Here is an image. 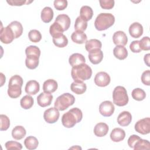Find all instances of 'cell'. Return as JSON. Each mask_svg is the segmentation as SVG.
Masks as SVG:
<instances>
[{
  "label": "cell",
  "instance_id": "obj_7",
  "mask_svg": "<svg viewBox=\"0 0 150 150\" xmlns=\"http://www.w3.org/2000/svg\"><path fill=\"white\" fill-rule=\"evenodd\" d=\"M135 131L142 135L148 134L150 132V118H144L138 120L135 124Z\"/></svg>",
  "mask_w": 150,
  "mask_h": 150
},
{
  "label": "cell",
  "instance_id": "obj_36",
  "mask_svg": "<svg viewBox=\"0 0 150 150\" xmlns=\"http://www.w3.org/2000/svg\"><path fill=\"white\" fill-rule=\"evenodd\" d=\"M131 96L134 100L137 101H142L145 98L146 93L144 90L140 88H136L132 90Z\"/></svg>",
  "mask_w": 150,
  "mask_h": 150
},
{
  "label": "cell",
  "instance_id": "obj_47",
  "mask_svg": "<svg viewBox=\"0 0 150 150\" xmlns=\"http://www.w3.org/2000/svg\"><path fill=\"white\" fill-rule=\"evenodd\" d=\"M33 1H28L26 0H7L6 2L11 6H22L24 4H29Z\"/></svg>",
  "mask_w": 150,
  "mask_h": 150
},
{
  "label": "cell",
  "instance_id": "obj_50",
  "mask_svg": "<svg viewBox=\"0 0 150 150\" xmlns=\"http://www.w3.org/2000/svg\"><path fill=\"white\" fill-rule=\"evenodd\" d=\"M149 57H150V54H149V53H148V54H146L145 55L144 58L145 63L148 67L150 66V64H149Z\"/></svg>",
  "mask_w": 150,
  "mask_h": 150
},
{
  "label": "cell",
  "instance_id": "obj_23",
  "mask_svg": "<svg viewBox=\"0 0 150 150\" xmlns=\"http://www.w3.org/2000/svg\"><path fill=\"white\" fill-rule=\"evenodd\" d=\"M52 40L54 45L58 47H66L68 44V39L63 33L53 36Z\"/></svg>",
  "mask_w": 150,
  "mask_h": 150
},
{
  "label": "cell",
  "instance_id": "obj_1",
  "mask_svg": "<svg viewBox=\"0 0 150 150\" xmlns=\"http://www.w3.org/2000/svg\"><path fill=\"white\" fill-rule=\"evenodd\" d=\"M83 118V113L80 109L74 107L64 113L62 117V123L66 128H72L77 123L80 122Z\"/></svg>",
  "mask_w": 150,
  "mask_h": 150
},
{
  "label": "cell",
  "instance_id": "obj_20",
  "mask_svg": "<svg viewBox=\"0 0 150 150\" xmlns=\"http://www.w3.org/2000/svg\"><path fill=\"white\" fill-rule=\"evenodd\" d=\"M125 137L124 130L120 128H114L110 134V138L114 142H120L125 138Z\"/></svg>",
  "mask_w": 150,
  "mask_h": 150
},
{
  "label": "cell",
  "instance_id": "obj_13",
  "mask_svg": "<svg viewBox=\"0 0 150 150\" xmlns=\"http://www.w3.org/2000/svg\"><path fill=\"white\" fill-rule=\"evenodd\" d=\"M112 40L117 46H125L128 42V38L123 31L118 30L115 32L112 36Z\"/></svg>",
  "mask_w": 150,
  "mask_h": 150
},
{
  "label": "cell",
  "instance_id": "obj_48",
  "mask_svg": "<svg viewBox=\"0 0 150 150\" xmlns=\"http://www.w3.org/2000/svg\"><path fill=\"white\" fill-rule=\"evenodd\" d=\"M129 49L133 53H139L141 52V49L139 46V40H134L132 41L130 45Z\"/></svg>",
  "mask_w": 150,
  "mask_h": 150
},
{
  "label": "cell",
  "instance_id": "obj_30",
  "mask_svg": "<svg viewBox=\"0 0 150 150\" xmlns=\"http://www.w3.org/2000/svg\"><path fill=\"white\" fill-rule=\"evenodd\" d=\"M39 57L35 55H27L25 59L26 66L29 69H35L39 65Z\"/></svg>",
  "mask_w": 150,
  "mask_h": 150
},
{
  "label": "cell",
  "instance_id": "obj_37",
  "mask_svg": "<svg viewBox=\"0 0 150 150\" xmlns=\"http://www.w3.org/2000/svg\"><path fill=\"white\" fill-rule=\"evenodd\" d=\"M134 150H141V149H149L150 143L148 140L142 139L140 138L134 145Z\"/></svg>",
  "mask_w": 150,
  "mask_h": 150
},
{
  "label": "cell",
  "instance_id": "obj_33",
  "mask_svg": "<svg viewBox=\"0 0 150 150\" xmlns=\"http://www.w3.org/2000/svg\"><path fill=\"white\" fill-rule=\"evenodd\" d=\"M102 47L101 42L96 39H92L89 40H87L85 45V47L87 51L88 52L93 49H100Z\"/></svg>",
  "mask_w": 150,
  "mask_h": 150
},
{
  "label": "cell",
  "instance_id": "obj_11",
  "mask_svg": "<svg viewBox=\"0 0 150 150\" xmlns=\"http://www.w3.org/2000/svg\"><path fill=\"white\" fill-rule=\"evenodd\" d=\"M111 81L110 76L104 71H100L96 74L94 77L95 84L99 87H105L108 86Z\"/></svg>",
  "mask_w": 150,
  "mask_h": 150
},
{
  "label": "cell",
  "instance_id": "obj_40",
  "mask_svg": "<svg viewBox=\"0 0 150 150\" xmlns=\"http://www.w3.org/2000/svg\"><path fill=\"white\" fill-rule=\"evenodd\" d=\"M26 55H35L38 57H40V50L36 46L30 45L27 47L25 49Z\"/></svg>",
  "mask_w": 150,
  "mask_h": 150
},
{
  "label": "cell",
  "instance_id": "obj_32",
  "mask_svg": "<svg viewBox=\"0 0 150 150\" xmlns=\"http://www.w3.org/2000/svg\"><path fill=\"white\" fill-rule=\"evenodd\" d=\"M24 145L28 149L33 150L37 148L39 145V141L36 137L33 136H29L25 139Z\"/></svg>",
  "mask_w": 150,
  "mask_h": 150
},
{
  "label": "cell",
  "instance_id": "obj_19",
  "mask_svg": "<svg viewBox=\"0 0 150 150\" xmlns=\"http://www.w3.org/2000/svg\"><path fill=\"white\" fill-rule=\"evenodd\" d=\"M108 130L109 127L106 123L98 122L94 127V133L97 137H102L107 135Z\"/></svg>",
  "mask_w": 150,
  "mask_h": 150
},
{
  "label": "cell",
  "instance_id": "obj_21",
  "mask_svg": "<svg viewBox=\"0 0 150 150\" xmlns=\"http://www.w3.org/2000/svg\"><path fill=\"white\" fill-rule=\"evenodd\" d=\"M69 62L70 66L72 67L85 63L86 59L84 56L79 53H75L72 54L69 59Z\"/></svg>",
  "mask_w": 150,
  "mask_h": 150
},
{
  "label": "cell",
  "instance_id": "obj_39",
  "mask_svg": "<svg viewBox=\"0 0 150 150\" xmlns=\"http://www.w3.org/2000/svg\"><path fill=\"white\" fill-rule=\"evenodd\" d=\"M63 30L62 29V28L61 27V26L56 23V22H54L53 23L52 25H50V29H49V32L50 35L53 37L57 35H59L60 33H62L63 32Z\"/></svg>",
  "mask_w": 150,
  "mask_h": 150
},
{
  "label": "cell",
  "instance_id": "obj_24",
  "mask_svg": "<svg viewBox=\"0 0 150 150\" xmlns=\"http://www.w3.org/2000/svg\"><path fill=\"white\" fill-rule=\"evenodd\" d=\"M71 39L73 42L77 44H83L86 42L87 36L85 33L81 31H75L72 33Z\"/></svg>",
  "mask_w": 150,
  "mask_h": 150
},
{
  "label": "cell",
  "instance_id": "obj_5",
  "mask_svg": "<svg viewBox=\"0 0 150 150\" xmlns=\"http://www.w3.org/2000/svg\"><path fill=\"white\" fill-rule=\"evenodd\" d=\"M112 99L114 103L119 107L127 105L128 103V96L125 87L118 86L115 87L112 92Z\"/></svg>",
  "mask_w": 150,
  "mask_h": 150
},
{
  "label": "cell",
  "instance_id": "obj_17",
  "mask_svg": "<svg viewBox=\"0 0 150 150\" xmlns=\"http://www.w3.org/2000/svg\"><path fill=\"white\" fill-rule=\"evenodd\" d=\"M40 89L39 83L34 80L28 81L25 86V92L29 95L37 94Z\"/></svg>",
  "mask_w": 150,
  "mask_h": 150
},
{
  "label": "cell",
  "instance_id": "obj_18",
  "mask_svg": "<svg viewBox=\"0 0 150 150\" xmlns=\"http://www.w3.org/2000/svg\"><path fill=\"white\" fill-rule=\"evenodd\" d=\"M54 22L59 23L61 26L63 31H66L69 28L71 23L69 16L66 14L59 15L56 17Z\"/></svg>",
  "mask_w": 150,
  "mask_h": 150
},
{
  "label": "cell",
  "instance_id": "obj_35",
  "mask_svg": "<svg viewBox=\"0 0 150 150\" xmlns=\"http://www.w3.org/2000/svg\"><path fill=\"white\" fill-rule=\"evenodd\" d=\"M87 27V22L83 20L80 16H78L75 21L74 29L76 31H84Z\"/></svg>",
  "mask_w": 150,
  "mask_h": 150
},
{
  "label": "cell",
  "instance_id": "obj_46",
  "mask_svg": "<svg viewBox=\"0 0 150 150\" xmlns=\"http://www.w3.org/2000/svg\"><path fill=\"white\" fill-rule=\"evenodd\" d=\"M141 81L142 83L146 86L150 85V70L144 71L141 75Z\"/></svg>",
  "mask_w": 150,
  "mask_h": 150
},
{
  "label": "cell",
  "instance_id": "obj_2",
  "mask_svg": "<svg viewBox=\"0 0 150 150\" xmlns=\"http://www.w3.org/2000/svg\"><path fill=\"white\" fill-rule=\"evenodd\" d=\"M71 75L74 81L83 82L91 78L92 75V70L87 64L83 63L74 67H72Z\"/></svg>",
  "mask_w": 150,
  "mask_h": 150
},
{
  "label": "cell",
  "instance_id": "obj_28",
  "mask_svg": "<svg viewBox=\"0 0 150 150\" xmlns=\"http://www.w3.org/2000/svg\"><path fill=\"white\" fill-rule=\"evenodd\" d=\"M114 56L119 60H124L128 56V51L123 46H116L113 49Z\"/></svg>",
  "mask_w": 150,
  "mask_h": 150
},
{
  "label": "cell",
  "instance_id": "obj_4",
  "mask_svg": "<svg viewBox=\"0 0 150 150\" xmlns=\"http://www.w3.org/2000/svg\"><path fill=\"white\" fill-rule=\"evenodd\" d=\"M23 85V79L19 75L12 76L9 81L8 94L12 98L19 97L22 93V86Z\"/></svg>",
  "mask_w": 150,
  "mask_h": 150
},
{
  "label": "cell",
  "instance_id": "obj_43",
  "mask_svg": "<svg viewBox=\"0 0 150 150\" xmlns=\"http://www.w3.org/2000/svg\"><path fill=\"white\" fill-rule=\"evenodd\" d=\"M139 41L141 50H149L150 49V41L149 38L148 36H145Z\"/></svg>",
  "mask_w": 150,
  "mask_h": 150
},
{
  "label": "cell",
  "instance_id": "obj_14",
  "mask_svg": "<svg viewBox=\"0 0 150 150\" xmlns=\"http://www.w3.org/2000/svg\"><path fill=\"white\" fill-rule=\"evenodd\" d=\"M89 60L94 64L100 63L103 59V52L100 49H93L88 52Z\"/></svg>",
  "mask_w": 150,
  "mask_h": 150
},
{
  "label": "cell",
  "instance_id": "obj_3",
  "mask_svg": "<svg viewBox=\"0 0 150 150\" xmlns=\"http://www.w3.org/2000/svg\"><path fill=\"white\" fill-rule=\"evenodd\" d=\"M115 22L114 16L110 13H101L96 18L94 26L99 31L107 29L114 25Z\"/></svg>",
  "mask_w": 150,
  "mask_h": 150
},
{
  "label": "cell",
  "instance_id": "obj_6",
  "mask_svg": "<svg viewBox=\"0 0 150 150\" xmlns=\"http://www.w3.org/2000/svg\"><path fill=\"white\" fill-rule=\"evenodd\" d=\"M74 102L75 98L72 94L69 93H63L56 99L54 107L59 111H64L70 105H72Z\"/></svg>",
  "mask_w": 150,
  "mask_h": 150
},
{
  "label": "cell",
  "instance_id": "obj_10",
  "mask_svg": "<svg viewBox=\"0 0 150 150\" xmlns=\"http://www.w3.org/2000/svg\"><path fill=\"white\" fill-rule=\"evenodd\" d=\"M115 107L110 101H104L99 106V112L104 117H110L114 112Z\"/></svg>",
  "mask_w": 150,
  "mask_h": 150
},
{
  "label": "cell",
  "instance_id": "obj_12",
  "mask_svg": "<svg viewBox=\"0 0 150 150\" xmlns=\"http://www.w3.org/2000/svg\"><path fill=\"white\" fill-rule=\"evenodd\" d=\"M53 100V96L50 93H41L37 97V103L42 107H45L51 104Z\"/></svg>",
  "mask_w": 150,
  "mask_h": 150
},
{
  "label": "cell",
  "instance_id": "obj_44",
  "mask_svg": "<svg viewBox=\"0 0 150 150\" xmlns=\"http://www.w3.org/2000/svg\"><path fill=\"white\" fill-rule=\"evenodd\" d=\"M100 6L104 9H111L114 6V0H100L99 1Z\"/></svg>",
  "mask_w": 150,
  "mask_h": 150
},
{
  "label": "cell",
  "instance_id": "obj_9",
  "mask_svg": "<svg viewBox=\"0 0 150 150\" xmlns=\"http://www.w3.org/2000/svg\"><path fill=\"white\" fill-rule=\"evenodd\" d=\"M14 39L15 36L12 29L8 26L3 28L1 24L0 31V40L1 42L5 44H9L11 43Z\"/></svg>",
  "mask_w": 150,
  "mask_h": 150
},
{
  "label": "cell",
  "instance_id": "obj_25",
  "mask_svg": "<svg viewBox=\"0 0 150 150\" xmlns=\"http://www.w3.org/2000/svg\"><path fill=\"white\" fill-rule=\"evenodd\" d=\"M12 30L15 38H18L23 33V27L22 24L16 21H12L8 25Z\"/></svg>",
  "mask_w": 150,
  "mask_h": 150
},
{
  "label": "cell",
  "instance_id": "obj_49",
  "mask_svg": "<svg viewBox=\"0 0 150 150\" xmlns=\"http://www.w3.org/2000/svg\"><path fill=\"white\" fill-rule=\"evenodd\" d=\"M141 138L137 135H131L128 139V146L131 148H133L134 146V145L135 144V143L140 139Z\"/></svg>",
  "mask_w": 150,
  "mask_h": 150
},
{
  "label": "cell",
  "instance_id": "obj_45",
  "mask_svg": "<svg viewBox=\"0 0 150 150\" xmlns=\"http://www.w3.org/2000/svg\"><path fill=\"white\" fill-rule=\"evenodd\" d=\"M54 8L59 11L64 10L67 6V1L66 0H55L53 2Z\"/></svg>",
  "mask_w": 150,
  "mask_h": 150
},
{
  "label": "cell",
  "instance_id": "obj_16",
  "mask_svg": "<svg viewBox=\"0 0 150 150\" xmlns=\"http://www.w3.org/2000/svg\"><path fill=\"white\" fill-rule=\"evenodd\" d=\"M132 115L131 113L127 111L121 112L117 117V122L122 127L128 126L131 122Z\"/></svg>",
  "mask_w": 150,
  "mask_h": 150
},
{
  "label": "cell",
  "instance_id": "obj_41",
  "mask_svg": "<svg viewBox=\"0 0 150 150\" xmlns=\"http://www.w3.org/2000/svg\"><path fill=\"white\" fill-rule=\"evenodd\" d=\"M0 119H1V127H0L1 131L7 130L10 125V120L9 118L6 115L1 114Z\"/></svg>",
  "mask_w": 150,
  "mask_h": 150
},
{
  "label": "cell",
  "instance_id": "obj_15",
  "mask_svg": "<svg viewBox=\"0 0 150 150\" xmlns=\"http://www.w3.org/2000/svg\"><path fill=\"white\" fill-rule=\"evenodd\" d=\"M129 33L131 37L139 38L143 34V27L138 22L132 23L129 27Z\"/></svg>",
  "mask_w": 150,
  "mask_h": 150
},
{
  "label": "cell",
  "instance_id": "obj_34",
  "mask_svg": "<svg viewBox=\"0 0 150 150\" xmlns=\"http://www.w3.org/2000/svg\"><path fill=\"white\" fill-rule=\"evenodd\" d=\"M34 103V100L32 98V97H31L29 95H26L25 96H23L20 101V104H21V106L23 108V109H29L30 108Z\"/></svg>",
  "mask_w": 150,
  "mask_h": 150
},
{
  "label": "cell",
  "instance_id": "obj_38",
  "mask_svg": "<svg viewBox=\"0 0 150 150\" xmlns=\"http://www.w3.org/2000/svg\"><path fill=\"white\" fill-rule=\"evenodd\" d=\"M28 37L31 42L38 43L41 40L42 35L39 30L36 29H32L28 33Z\"/></svg>",
  "mask_w": 150,
  "mask_h": 150
},
{
  "label": "cell",
  "instance_id": "obj_42",
  "mask_svg": "<svg viewBox=\"0 0 150 150\" xmlns=\"http://www.w3.org/2000/svg\"><path fill=\"white\" fill-rule=\"evenodd\" d=\"M5 148L8 150L11 149H22V145L21 143L18 142L16 141H9L5 143Z\"/></svg>",
  "mask_w": 150,
  "mask_h": 150
},
{
  "label": "cell",
  "instance_id": "obj_31",
  "mask_svg": "<svg viewBox=\"0 0 150 150\" xmlns=\"http://www.w3.org/2000/svg\"><path fill=\"white\" fill-rule=\"evenodd\" d=\"M26 131L25 128L21 125L15 127L12 131V136L16 140H20L26 135Z\"/></svg>",
  "mask_w": 150,
  "mask_h": 150
},
{
  "label": "cell",
  "instance_id": "obj_27",
  "mask_svg": "<svg viewBox=\"0 0 150 150\" xmlns=\"http://www.w3.org/2000/svg\"><path fill=\"white\" fill-rule=\"evenodd\" d=\"M54 15L53 9L49 6L45 7L41 11V19L45 23H49Z\"/></svg>",
  "mask_w": 150,
  "mask_h": 150
},
{
  "label": "cell",
  "instance_id": "obj_29",
  "mask_svg": "<svg viewBox=\"0 0 150 150\" xmlns=\"http://www.w3.org/2000/svg\"><path fill=\"white\" fill-rule=\"evenodd\" d=\"M80 16L85 21L87 22L90 20L93 15V11L92 8L87 5L81 6L80 11Z\"/></svg>",
  "mask_w": 150,
  "mask_h": 150
},
{
  "label": "cell",
  "instance_id": "obj_22",
  "mask_svg": "<svg viewBox=\"0 0 150 150\" xmlns=\"http://www.w3.org/2000/svg\"><path fill=\"white\" fill-rule=\"evenodd\" d=\"M58 84L56 80L53 79H48L46 80L43 84V90L44 92L52 93L57 89Z\"/></svg>",
  "mask_w": 150,
  "mask_h": 150
},
{
  "label": "cell",
  "instance_id": "obj_51",
  "mask_svg": "<svg viewBox=\"0 0 150 150\" xmlns=\"http://www.w3.org/2000/svg\"><path fill=\"white\" fill-rule=\"evenodd\" d=\"M1 75V86H2L4 82H5V76L2 73H0Z\"/></svg>",
  "mask_w": 150,
  "mask_h": 150
},
{
  "label": "cell",
  "instance_id": "obj_26",
  "mask_svg": "<svg viewBox=\"0 0 150 150\" xmlns=\"http://www.w3.org/2000/svg\"><path fill=\"white\" fill-rule=\"evenodd\" d=\"M70 89L76 94H82L86 91L87 86L83 82L74 81L71 84Z\"/></svg>",
  "mask_w": 150,
  "mask_h": 150
},
{
  "label": "cell",
  "instance_id": "obj_8",
  "mask_svg": "<svg viewBox=\"0 0 150 150\" xmlns=\"http://www.w3.org/2000/svg\"><path fill=\"white\" fill-rule=\"evenodd\" d=\"M60 113L56 107H51L46 110L43 114V118L46 122L49 124L56 122L59 118Z\"/></svg>",
  "mask_w": 150,
  "mask_h": 150
}]
</instances>
